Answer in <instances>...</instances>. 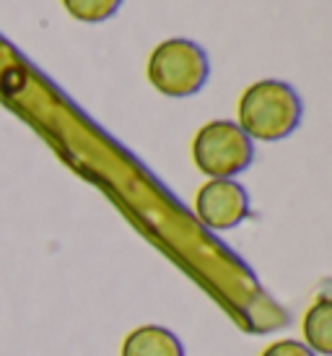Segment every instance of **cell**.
I'll use <instances>...</instances> for the list:
<instances>
[{
    "instance_id": "6da1fadb",
    "label": "cell",
    "mask_w": 332,
    "mask_h": 356,
    "mask_svg": "<svg viewBox=\"0 0 332 356\" xmlns=\"http://www.w3.org/2000/svg\"><path fill=\"white\" fill-rule=\"evenodd\" d=\"M304 104L291 83L265 79L239 99V128L252 140H283L301 125Z\"/></svg>"
},
{
    "instance_id": "277c9868",
    "label": "cell",
    "mask_w": 332,
    "mask_h": 356,
    "mask_svg": "<svg viewBox=\"0 0 332 356\" xmlns=\"http://www.w3.org/2000/svg\"><path fill=\"white\" fill-rule=\"evenodd\" d=\"M195 213L208 229L226 232L249 216V195L234 179H210L197 190Z\"/></svg>"
},
{
    "instance_id": "8992f818",
    "label": "cell",
    "mask_w": 332,
    "mask_h": 356,
    "mask_svg": "<svg viewBox=\"0 0 332 356\" xmlns=\"http://www.w3.org/2000/svg\"><path fill=\"white\" fill-rule=\"evenodd\" d=\"M304 338L314 354L332 356V302L319 297L304 315Z\"/></svg>"
},
{
    "instance_id": "ba28073f",
    "label": "cell",
    "mask_w": 332,
    "mask_h": 356,
    "mask_svg": "<svg viewBox=\"0 0 332 356\" xmlns=\"http://www.w3.org/2000/svg\"><path fill=\"white\" fill-rule=\"evenodd\" d=\"M263 356H317L312 348L301 343V341H291V338H283V341H275L265 348Z\"/></svg>"
},
{
    "instance_id": "5b68a950",
    "label": "cell",
    "mask_w": 332,
    "mask_h": 356,
    "mask_svg": "<svg viewBox=\"0 0 332 356\" xmlns=\"http://www.w3.org/2000/svg\"><path fill=\"white\" fill-rule=\"evenodd\" d=\"M119 356H187L182 341L164 325H140L122 341Z\"/></svg>"
},
{
    "instance_id": "7a4b0ae2",
    "label": "cell",
    "mask_w": 332,
    "mask_h": 356,
    "mask_svg": "<svg viewBox=\"0 0 332 356\" xmlns=\"http://www.w3.org/2000/svg\"><path fill=\"white\" fill-rule=\"evenodd\" d=\"M210 76L208 52L192 40H166L148 60V81L164 97L185 99L206 86Z\"/></svg>"
},
{
    "instance_id": "3957f363",
    "label": "cell",
    "mask_w": 332,
    "mask_h": 356,
    "mask_svg": "<svg viewBox=\"0 0 332 356\" xmlns=\"http://www.w3.org/2000/svg\"><path fill=\"white\" fill-rule=\"evenodd\" d=\"M195 167L213 179H231L254 161V143L231 120H213L192 140Z\"/></svg>"
},
{
    "instance_id": "52a82bcc",
    "label": "cell",
    "mask_w": 332,
    "mask_h": 356,
    "mask_svg": "<svg viewBox=\"0 0 332 356\" xmlns=\"http://www.w3.org/2000/svg\"><path fill=\"white\" fill-rule=\"evenodd\" d=\"M63 6L76 21L99 24V21L112 19L122 6V0H63Z\"/></svg>"
}]
</instances>
